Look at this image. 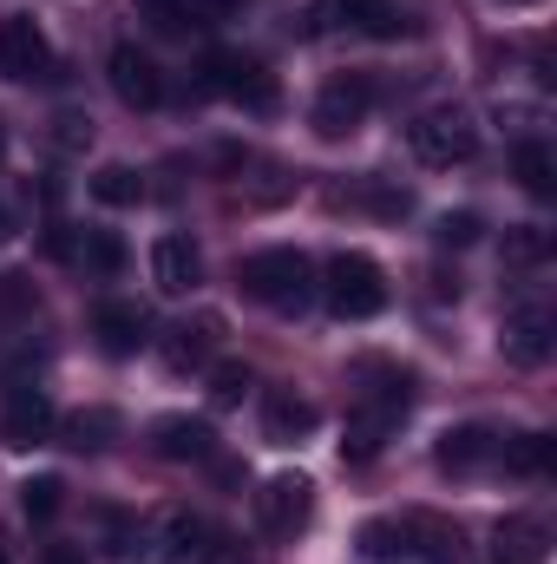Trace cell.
<instances>
[{
  "label": "cell",
  "instance_id": "cell-1",
  "mask_svg": "<svg viewBox=\"0 0 557 564\" xmlns=\"http://www.w3.org/2000/svg\"><path fill=\"white\" fill-rule=\"evenodd\" d=\"M243 295L250 302H270V308H302L308 295H315V263L302 257V250H256V257H243Z\"/></svg>",
  "mask_w": 557,
  "mask_h": 564
},
{
  "label": "cell",
  "instance_id": "cell-2",
  "mask_svg": "<svg viewBox=\"0 0 557 564\" xmlns=\"http://www.w3.org/2000/svg\"><path fill=\"white\" fill-rule=\"evenodd\" d=\"M204 93H223V99H237V106L256 112V119H270L282 106L276 73H270L263 59H250V53H210V59H204Z\"/></svg>",
  "mask_w": 557,
  "mask_h": 564
},
{
  "label": "cell",
  "instance_id": "cell-3",
  "mask_svg": "<svg viewBox=\"0 0 557 564\" xmlns=\"http://www.w3.org/2000/svg\"><path fill=\"white\" fill-rule=\"evenodd\" d=\"M407 408H414V381H407V375H387V388H368V401L348 414V440H341V453H348V459H374L381 440L401 426Z\"/></svg>",
  "mask_w": 557,
  "mask_h": 564
},
{
  "label": "cell",
  "instance_id": "cell-4",
  "mask_svg": "<svg viewBox=\"0 0 557 564\" xmlns=\"http://www.w3.org/2000/svg\"><path fill=\"white\" fill-rule=\"evenodd\" d=\"M328 308L341 315V322H368V315H381L387 308V276H381V263L374 257H361V250H341L335 263H328Z\"/></svg>",
  "mask_w": 557,
  "mask_h": 564
},
{
  "label": "cell",
  "instance_id": "cell-5",
  "mask_svg": "<svg viewBox=\"0 0 557 564\" xmlns=\"http://www.w3.org/2000/svg\"><path fill=\"white\" fill-rule=\"evenodd\" d=\"M407 144H414L419 164H466L479 151V126L459 106H439V112H419L407 126Z\"/></svg>",
  "mask_w": 557,
  "mask_h": 564
},
{
  "label": "cell",
  "instance_id": "cell-6",
  "mask_svg": "<svg viewBox=\"0 0 557 564\" xmlns=\"http://www.w3.org/2000/svg\"><path fill=\"white\" fill-rule=\"evenodd\" d=\"M0 79H13V86H26V79H59L40 20H26V13H7V20H0Z\"/></svg>",
  "mask_w": 557,
  "mask_h": 564
},
{
  "label": "cell",
  "instance_id": "cell-7",
  "mask_svg": "<svg viewBox=\"0 0 557 564\" xmlns=\"http://www.w3.org/2000/svg\"><path fill=\"white\" fill-rule=\"evenodd\" d=\"M308 512H315V486H308V473H276V479H263V492H256V519H263L270 539H295V532L308 525Z\"/></svg>",
  "mask_w": 557,
  "mask_h": 564
},
{
  "label": "cell",
  "instance_id": "cell-8",
  "mask_svg": "<svg viewBox=\"0 0 557 564\" xmlns=\"http://www.w3.org/2000/svg\"><path fill=\"white\" fill-rule=\"evenodd\" d=\"M315 20H321V26L368 33V40H401V33L414 26L394 0H315Z\"/></svg>",
  "mask_w": 557,
  "mask_h": 564
},
{
  "label": "cell",
  "instance_id": "cell-9",
  "mask_svg": "<svg viewBox=\"0 0 557 564\" xmlns=\"http://www.w3.org/2000/svg\"><path fill=\"white\" fill-rule=\"evenodd\" d=\"M368 106H374L368 79H328L321 99H315V132L321 139H354L361 119H368Z\"/></svg>",
  "mask_w": 557,
  "mask_h": 564
},
{
  "label": "cell",
  "instance_id": "cell-10",
  "mask_svg": "<svg viewBox=\"0 0 557 564\" xmlns=\"http://www.w3.org/2000/svg\"><path fill=\"white\" fill-rule=\"evenodd\" d=\"M106 79H112V93H119L132 112H151V106L164 99V73L144 59L139 46H112V59H106Z\"/></svg>",
  "mask_w": 557,
  "mask_h": 564
},
{
  "label": "cell",
  "instance_id": "cell-11",
  "mask_svg": "<svg viewBox=\"0 0 557 564\" xmlns=\"http://www.w3.org/2000/svg\"><path fill=\"white\" fill-rule=\"evenodd\" d=\"M433 453H439L446 473H479V466H492V459L505 453V440H499L492 426H446Z\"/></svg>",
  "mask_w": 557,
  "mask_h": 564
},
{
  "label": "cell",
  "instance_id": "cell-12",
  "mask_svg": "<svg viewBox=\"0 0 557 564\" xmlns=\"http://www.w3.org/2000/svg\"><path fill=\"white\" fill-rule=\"evenodd\" d=\"M551 308H518L512 322H505V335H499V348H505V361H518V368H538V361H551Z\"/></svg>",
  "mask_w": 557,
  "mask_h": 564
},
{
  "label": "cell",
  "instance_id": "cell-13",
  "mask_svg": "<svg viewBox=\"0 0 557 564\" xmlns=\"http://www.w3.org/2000/svg\"><path fill=\"white\" fill-rule=\"evenodd\" d=\"M151 276H157L164 295H190V289L204 282L197 243H190V237H157V243H151Z\"/></svg>",
  "mask_w": 557,
  "mask_h": 564
},
{
  "label": "cell",
  "instance_id": "cell-14",
  "mask_svg": "<svg viewBox=\"0 0 557 564\" xmlns=\"http://www.w3.org/2000/svg\"><path fill=\"white\" fill-rule=\"evenodd\" d=\"M0 426H7V440H13V446H40V440L53 433V401H46V388L20 381V388L7 394V414H0Z\"/></svg>",
  "mask_w": 557,
  "mask_h": 564
},
{
  "label": "cell",
  "instance_id": "cell-15",
  "mask_svg": "<svg viewBox=\"0 0 557 564\" xmlns=\"http://www.w3.org/2000/svg\"><path fill=\"white\" fill-rule=\"evenodd\" d=\"M144 545H157V558H204L210 525H204L197 512L171 506V512H157V519H151V539H144Z\"/></svg>",
  "mask_w": 557,
  "mask_h": 564
},
{
  "label": "cell",
  "instance_id": "cell-16",
  "mask_svg": "<svg viewBox=\"0 0 557 564\" xmlns=\"http://www.w3.org/2000/svg\"><path fill=\"white\" fill-rule=\"evenodd\" d=\"M144 328H151V322H144L139 302H99V308H92V335H99L106 355H139L144 341H151Z\"/></svg>",
  "mask_w": 557,
  "mask_h": 564
},
{
  "label": "cell",
  "instance_id": "cell-17",
  "mask_svg": "<svg viewBox=\"0 0 557 564\" xmlns=\"http://www.w3.org/2000/svg\"><path fill=\"white\" fill-rule=\"evenodd\" d=\"M217 335H223V315H190V322H177L171 335H164V368H204L210 361V348H217Z\"/></svg>",
  "mask_w": 557,
  "mask_h": 564
},
{
  "label": "cell",
  "instance_id": "cell-18",
  "mask_svg": "<svg viewBox=\"0 0 557 564\" xmlns=\"http://www.w3.org/2000/svg\"><path fill=\"white\" fill-rule=\"evenodd\" d=\"M151 446H157V459H210L217 433L204 421H190V414H164V421L151 426Z\"/></svg>",
  "mask_w": 557,
  "mask_h": 564
},
{
  "label": "cell",
  "instance_id": "cell-19",
  "mask_svg": "<svg viewBox=\"0 0 557 564\" xmlns=\"http://www.w3.org/2000/svg\"><path fill=\"white\" fill-rule=\"evenodd\" d=\"M315 401H302V394H270L263 401V440L270 446H302L308 433H315Z\"/></svg>",
  "mask_w": 557,
  "mask_h": 564
},
{
  "label": "cell",
  "instance_id": "cell-20",
  "mask_svg": "<svg viewBox=\"0 0 557 564\" xmlns=\"http://www.w3.org/2000/svg\"><path fill=\"white\" fill-rule=\"evenodd\" d=\"M499 558L505 564H545L551 558V525L532 519V512H525V519H505V525H499Z\"/></svg>",
  "mask_w": 557,
  "mask_h": 564
},
{
  "label": "cell",
  "instance_id": "cell-21",
  "mask_svg": "<svg viewBox=\"0 0 557 564\" xmlns=\"http://www.w3.org/2000/svg\"><path fill=\"white\" fill-rule=\"evenodd\" d=\"M361 552H368L374 564H414V525L368 519V525H361Z\"/></svg>",
  "mask_w": 557,
  "mask_h": 564
},
{
  "label": "cell",
  "instance_id": "cell-22",
  "mask_svg": "<svg viewBox=\"0 0 557 564\" xmlns=\"http://www.w3.org/2000/svg\"><path fill=\"white\" fill-rule=\"evenodd\" d=\"M86 191L99 197V204H112V210H125V204H139L144 197V177L132 164H99L92 177H86Z\"/></svg>",
  "mask_w": 557,
  "mask_h": 564
},
{
  "label": "cell",
  "instance_id": "cell-23",
  "mask_svg": "<svg viewBox=\"0 0 557 564\" xmlns=\"http://www.w3.org/2000/svg\"><path fill=\"white\" fill-rule=\"evenodd\" d=\"M112 433H119V414H112V408H79V414L66 421V440H73L79 453H99V446H112Z\"/></svg>",
  "mask_w": 557,
  "mask_h": 564
},
{
  "label": "cell",
  "instance_id": "cell-24",
  "mask_svg": "<svg viewBox=\"0 0 557 564\" xmlns=\"http://www.w3.org/2000/svg\"><path fill=\"white\" fill-rule=\"evenodd\" d=\"M518 184H525V191H532L538 204H551V197H557V177H551V151H545V144H538V139H525V144H518Z\"/></svg>",
  "mask_w": 557,
  "mask_h": 564
},
{
  "label": "cell",
  "instance_id": "cell-25",
  "mask_svg": "<svg viewBox=\"0 0 557 564\" xmlns=\"http://www.w3.org/2000/svg\"><path fill=\"white\" fill-rule=\"evenodd\" d=\"M499 459H505L512 473H532V479H538V473H551V440H545V433H518V440H505Z\"/></svg>",
  "mask_w": 557,
  "mask_h": 564
},
{
  "label": "cell",
  "instance_id": "cell-26",
  "mask_svg": "<svg viewBox=\"0 0 557 564\" xmlns=\"http://www.w3.org/2000/svg\"><path fill=\"white\" fill-rule=\"evenodd\" d=\"M59 499H66V486H59L53 473H40V479H26V486H20V512H26V519H40V525L59 512Z\"/></svg>",
  "mask_w": 557,
  "mask_h": 564
},
{
  "label": "cell",
  "instance_id": "cell-27",
  "mask_svg": "<svg viewBox=\"0 0 557 564\" xmlns=\"http://www.w3.org/2000/svg\"><path fill=\"white\" fill-rule=\"evenodd\" d=\"M433 237H439V250H466V243L485 237V217H479V210H446Z\"/></svg>",
  "mask_w": 557,
  "mask_h": 564
},
{
  "label": "cell",
  "instance_id": "cell-28",
  "mask_svg": "<svg viewBox=\"0 0 557 564\" xmlns=\"http://www.w3.org/2000/svg\"><path fill=\"white\" fill-rule=\"evenodd\" d=\"M250 394V368L243 361H217L210 368V408H237Z\"/></svg>",
  "mask_w": 557,
  "mask_h": 564
},
{
  "label": "cell",
  "instance_id": "cell-29",
  "mask_svg": "<svg viewBox=\"0 0 557 564\" xmlns=\"http://www.w3.org/2000/svg\"><path fill=\"white\" fill-rule=\"evenodd\" d=\"M139 13H144V20H151V26H157V33H164V40H184V33L197 26L184 0H139Z\"/></svg>",
  "mask_w": 557,
  "mask_h": 564
},
{
  "label": "cell",
  "instance_id": "cell-30",
  "mask_svg": "<svg viewBox=\"0 0 557 564\" xmlns=\"http://www.w3.org/2000/svg\"><path fill=\"white\" fill-rule=\"evenodd\" d=\"M33 308H40L33 282H26V276H0V322H26Z\"/></svg>",
  "mask_w": 557,
  "mask_h": 564
},
{
  "label": "cell",
  "instance_id": "cell-31",
  "mask_svg": "<svg viewBox=\"0 0 557 564\" xmlns=\"http://www.w3.org/2000/svg\"><path fill=\"white\" fill-rule=\"evenodd\" d=\"M86 263H92L99 276H119V270H125V243H119L112 230H92V237H86Z\"/></svg>",
  "mask_w": 557,
  "mask_h": 564
},
{
  "label": "cell",
  "instance_id": "cell-32",
  "mask_svg": "<svg viewBox=\"0 0 557 564\" xmlns=\"http://www.w3.org/2000/svg\"><path fill=\"white\" fill-rule=\"evenodd\" d=\"M53 144H59V151H86V144H92V119H86V112H59V119H53Z\"/></svg>",
  "mask_w": 557,
  "mask_h": 564
},
{
  "label": "cell",
  "instance_id": "cell-33",
  "mask_svg": "<svg viewBox=\"0 0 557 564\" xmlns=\"http://www.w3.org/2000/svg\"><path fill=\"white\" fill-rule=\"evenodd\" d=\"M354 197H361V204H374L381 217H401V210H407V191H387V184H361Z\"/></svg>",
  "mask_w": 557,
  "mask_h": 564
},
{
  "label": "cell",
  "instance_id": "cell-34",
  "mask_svg": "<svg viewBox=\"0 0 557 564\" xmlns=\"http://www.w3.org/2000/svg\"><path fill=\"white\" fill-rule=\"evenodd\" d=\"M184 7H190V20L204 26V20H230V13H237L243 0H184Z\"/></svg>",
  "mask_w": 557,
  "mask_h": 564
},
{
  "label": "cell",
  "instance_id": "cell-35",
  "mask_svg": "<svg viewBox=\"0 0 557 564\" xmlns=\"http://www.w3.org/2000/svg\"><path fill=\"white\" fill-rule=\"evenodd\" d=\"M512 257H518V263H538V257H545V237H538V230H518V237H512Z\"/></svg>",
  "mask_w": 557,
  "mask_h": 564
},
{
  "label": "cell",
  "instance_id": "cell-36",
  "mask_svg": "<svg viewBox=\"0 0 557 564\" xmlns=\"http://www.w3.org/2000/svg\"><path fill=\"white\" fill-rule=\"evenodd\" d=\"M40 564H86V552H73V545H46V558Z\"/></svg>",
  "mask_w": 557,
  "mask_h": 564
},
{
  "label": "cell",
  "instance_id": "cell-37",
  "mask_svg": "<svg viewBox=\"0 0 557 564\" xmlns=\"http://www.w3.org/2000/svg\"><path fill=\"white\" fill-rule=\"evenodd\" d=\"M0 158H7V126H0Z\"/></svg>",
  "mask_w": 557,
  "mask_h": 564
},
{
  "label": "cell",
  "instance_id": "cell-38",
  "mask_svg": "<svg viewBox=\"0 0 557 564\" xmlns=\"http://www.w3.org/2000/svg\"><path fill=\"white\" fill-rule=\"evenodd\" d=\"M518 7H525V0H518Z\"/></svg>",
  "mask_w": 557,
  "mask_h": 564
},
{
  "label": "cell",
  "instance_id": "cell-39",
  "mask_svg": "<svg viewBox=\"0 0 557 564\" xmlns=\"http://www.w3.org/2000/svg\"><path fill=\"white\" fill-rule=\"evenodd\" d=\"M0 564H7V558H0Z\"/></svg>",
  "mask_w": 557,
  "mask_h": 564
}]
</instances>
